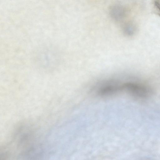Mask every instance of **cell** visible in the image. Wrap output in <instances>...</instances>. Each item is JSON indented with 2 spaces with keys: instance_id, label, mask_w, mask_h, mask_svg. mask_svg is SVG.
Segmentation results:
<instances>
[{
  "instance_id": "1",
  "label": "cell",
  "mask_w": 160,
  "mask_h": 160,
  "mask_svg": "<svg viewBox=\"0 0 160 160\" xmlns=\"http://www.w3.org/2000/svg\"><path fill=\"white\" fill-rule=\"evenodd\" d=\"M122 92L140 98H145L152 93L151 89L143 84L134 81H126L122 83Z\"/></svg>"
},
{
  "instance_id": "2",
  "label": "cell",
  "mask_w": 160,
  "mask_h": 160,
  "mask_svg": "<svg viewBox=\"0 0 160 160\" xmlns=\"http://www.w3.org/2000/svg\"><path fill=\"white\" fill-rule=\"evenodd\" d=\"M124 9L119 6H115L111 9V15L116 20H119L122 19L124 15Z\"/></svg>"
},
{
  "instance_id": "3",
  "label": "cell",
  "mask_w": 160,
  "mask_h": 160,
  "mask_svg": "<svg viewBox=\"0 0 160 160\" xmlns=\"http://www.w3.org/2000/svg\"><path fill=\"white\" fill-rule=\"evenodd\" d=\"M123 31L127 35L131 36L133 35L135 31L134 27L131 24H127L123 27Z\"/></svg>"
}]
</instances>
